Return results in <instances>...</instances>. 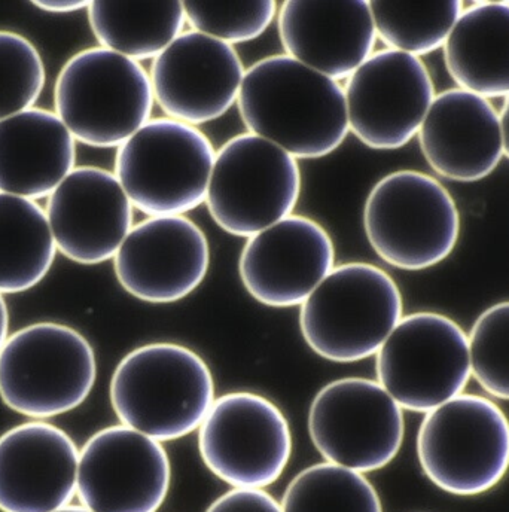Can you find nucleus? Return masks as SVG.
<instances>
[{
    "label": "nucleus",
    "mask_w": 509,
    "mask_h": 512,
    "mask_svg": "<svg viewBox=\"0 0 509 512\" xmlns=\"http://www.w3.org/2000/svg\"><path fill=\"white\" fill-rule=\"evenodd\" d=\"M237 106L248 133L297 160L328 157L350 133L343 85L286 54L246 70Z\"/></svg>",
    "instance_id": "nucleus-1"
},
{
    "label": "nucleus",
    "mask_w": 509,
    "mask_h": 512,
    "mask_svg": "<svg viewBox=\"0 0 509 512\" xmlns=\"http://www.w3.org/2000/svg\"><path fill=\"white\" fill-rule=\"evenodd\" d=\"M45 212L57 251L81 265L114 259L134 227L130 198L115 173L100 167H75Z\"/></svg>",
    "instance_id": "nucleus-18"
},
{
    "label": "nucleus",
    "mask_w": 509,
    "mask_h": 512,
    "mask_svg": "<svg viewBox=\"0 0 509 512\" xmlns=\"http://www.w3.org/2000/svg\"><path fill=\"white\" fill-rule=\"evenodd\" d=\"M54 512H93L88 510V508L85 507H70V505H67V507L62 508V510H57Z\"/></svg>",
    "instance_id": "nucleus-35"
},
{
    "label": "nucleus",
    "mask_w": 509,
    "mask_h": 512,
    "mask_svg": "<svg viewBox=\"0 0 509 512\" xmlns=\"http://www.w3.org/2000/svg\"><path fill=\"white\" fill-rule=\"evenodd\" d=\"M277 30L286 56L341 82L374 54L370 2H300L279 6Z\"/></svg>",
    "instance_id": "nucleus-20"
},
{
    "label": "nucleus",
    "mask_w": 509,
    "mask_h": 512,
    "mask_svg": "<svg viewBox=\"0 0 509 512\" xmlns=\"http://www.w3.org/2000/svg\"><path fill=\"white\" fill-rule=\"evenodd\" d=\"M402 295L395 280L373 264L347 262L301 304L300 328L310 349L338 364L377 355L399 320Z\"/></svg>",
    "instance_id": "nucleus-3"
},
{
    "label": "nucleus",
    "mask_w": 509,
    "mask_h": 512,
    "mask_svg": "<svg viewBox=\"0 0 509 512\" xmlns=\"http://www.w3.org/2000/svg\"><path fill=\"white\" fill-rule=\"evenodd\" d=\"M215 402L206 362L188 347L154 343L134 349L115 368L111 404L127 428L158 443L200 428Z\"/></svg>",
    "instance_id": "nucleus-2"
},
{
    "label": "nucleus",
    "mask_w": 509,
    "mask_h": 512,
    "mask_svg": "<svg viewBox=\"0 0 509 512\" xmlns=\"http://www.w3.org/2000/svg\"><path fill=\"white\" fill-rule=\"evenodd\" d=\"M364 230L386 264L420 271L441 264L454 251L460 215L440 181L417 170H396L368 194Z\"/></svg>",
    "instance_id": "nucleus-7"
},
{
    "label": "nucleus",
    "mask_w": 509,
    "mask_h": 512,
    "mask_svg": "<svg viewBox=\"0 0 509 512\" xmlns=\"http://www.w3.org/2000/svg\"><path fill=\"white\" fill-rule=\"evenodd\" d=\"M206 512H283L282 505L262 489H233L216 499Z\"/></svg>",
    "instance_id": "nucleus-31"
},
{
    "label": "nucleus",
    "mask_w": 509,
    "mask_h": 512,
    "mask_svg": "<svg viewBox=\"0 0 509 512\" xmlns=\"http://www.w3.org/2000/svg\"><path fill=\"white\" fill-rule=\"evenodd\" d=\"M502 139H504V155L509 158V96L505 99L501 111Z\"/></svg>",
    "instance_id": "nucleus-34"
},
{
    "label": "nucleus",
    "mask_w": 509,
    "mask_h": 512,
    "mask_svg": "<svg viewBox=\"0 0 509 512\" xmlns=\"http://www.w3.org/2000/svg\"><path fill=\"white\" fill-rule=\"evenodd\" d=\"M283 512H383L373 484L361 474L334 463H318L289 483Z\"/></svg>",
    "instance_id": "nucleus-27"
},
{
    "label": "nucleus",
    "mask_w": 509,
    "mask_h": 512,
    "mask_svg": "<svg viewBox=\"0 0 509 512\" xmlns=\"http://www.w3.org/2000/svg\"><path fill=\"white\" fill-rule=\"evenodd\" d=\"M215 157L200 128L151 118L118 148L114 173L148 218L184 216L206 203Z\"/></svg>",
    "instance_id": "nucleus-6"
},
{
    "label": "nucleus",
    "mask_w": 509,
    "mask_h": 512,
    "mask_svg": "<svg viewBox=\"0 0 509 512\" xmlns=\"http://www.w3.org/2000/svg\"><path fill=\"white\" fill-rule=\"evenodd\" d=\"M377 39L389 50L414 57L428 56L444 48L462 15L459 0L451 2H370Z\"/></svg>",
    "instance_id": "nucleus-26"
},
{
    "label": "nucleus",
    "mask_w": 509,
    "mask_h": 512,
    "mask_svg": "<svg viewBox=\"0 0 509 512\" xmlns=\"http://www.w3.org/2000/svg\"><path fill=\"white\" fill-rule=\"evenodd\" d=\"M76 140L56 112L32 108L0 121V192L41 200L75 169Z\"/></svg>",
    "instance_id": "nucleus-22"
},
{
    "label": "nucleus",
    "mask_w": 509,
    "mask_h": 512,
    "mask_svg": "<svg viewBox=\"0 0 509 512\" xmlns=\"http://www.w3.org/2000/svg\"><path fill=\"white\" fill-rule=\"evenodd\" d=\"M57 252L47 212L36 201L0 192V294L38 286Z\"/></svg>",
    "instance_id": "nucleus-25"
},
{
    "label": "nucleus",
    "mask_w": 509,
    "mask_h": 512,
    "mask_svg": "<svg viewBox=\"0 0 509 512\" xmlns=\"http://www.w3.org/2000/svg\"><path fill=\"white\" fill-rule=\"evenodd\" d=\"M9 331V310L6 306L3 295L0 294V350H2L3 344L8 340Z\"/></svg>",
    "instance_id": "nucleus-33"
},
{
    "label": "nucleus",
    "mask_w": 509,
    "mask_h": 512,
    "mask_svg": "<svg viewBox=\"0 0 509 512\" xmlns=\"http://www.w3.org/2000/svg\"><path fill=\"white\" fill-rule=\"evenodd\" d=\"M187 26L225 44H245L264 35L279 12L274 0L184 2Z\"/></svg>",
    "instance_id": "nucleus-29"
},
{
    "label": "nucleus",
    "mask_w": 509,
    "mask_h": 512,
    "mask_svg": "<svg viewBox=\"0 0 509 512\" xmlns=\"http://www.w3.org/2000/svg\"><path fill=\"white\" fill-rule=\"evenodd\" d=\"M45 78L38 48L23 35L0 30V121L35 108Z\"/></svg>",
    "instance_id": "nucleus-28"
},
{
    "label": "nucleus",
    "mask_w": 509,
    "mask_h": 512,
    "mask_svg": "<svg viewBox=\"0 0 509 512\" xmlns=\"http://www.w3.org/2000/svg\"><path fill=\"white\" fill-rule=\"evenodd\" d=\"M417 137L431 169L448 181H483L504 158L501 115L462 88L435 96Z\"/></svg>",
    "instance_id": "nucleus-21"
},
{
    "label": "nucleus",
    "mask_w": 509,
    "mask_h": 512,
    "mask_svg": "<svg viewBox=\"0 0 509 512\" xmlns=\"http://www.w3.org/2000/svg\"><path fill=\"white\" fill-rule=\"evenodd\" d=\"M343 88L350 133L377 151L408 145L437 96L426 64L389 48L374 51Z\"/></svg>",
    "instance_id": "nucleus-13"
},
{
    "label": "nucleus",
    "mask_w": 509,
    "mask_h": 512,
    "mask_svg": "<svg viewBox=\"0 0 509 512\" xmlns=\"http://www.w3.org/2000/svg\"><path fill=\"white\" fill-rule=\"evenodd\" d=\"M468 340L472 376L490 396L509 401V301L484 310Z\"/></svg>",
    "instance_id": "nucleus-30"
},
{
    "label": "nucleus",
    "mask_w": 509,
    "mask_h": 512,
    "mask_svg": "<svg viewBox=\"0 0 509 512\" xmlns=\"http://www.w3.org/2000/svg\"><path fill=\"white\" fill-rule=\"evenodd\" d=\"M154 105L145 67L102 47L70 57L54 87L57 117L93 148H120L151 120Z\"/></svg>",
    "instance_id": "nucleus-4"
},
{
    "label": "nucleus",
    "mask_w": 509,
    "mask_h": 512,
    "mask_svg": "<svg viewBox=\"0 0 509 512\" xmlns=\"http://www.w3.org/2000/svg\"><path fill=\"white\" fill-rule=\"evenodd\" d=\"M198 448L209 471L234 489H264L288 466L291 428L264 396L227 393L215 399L198 428Z\"/></svg>",
    "instance_id": "nucleus-11"
},
{
    "label": "nucleus",
    "mask_w": 509,
    "mask_h": 512,
    "mask_svg": "<svg viewBox=\"0 0 509 512\" xmlns=\"http://www.w3.org/2000/svg\"><path fill=\"white\" fill-rule=\"evenodd\" d=\"M328 231L307 216L291 215L248 239L240 279L258 303L274 309L301 306L335 267Z\"/></svg>",
    "instance_id": "nucleus-17"
},
{
    "label": "nucleus",
    "mask_w": 509,
    "mask_h": 512,
    "mask_svg": "<svg viewBox=\"0 0 509 512\" xmlns=\"http://www.w3.org/2000/svg\"><path fill=\"white\" fill-rule=\"evenodd\" d=\"M245 72L233 45L185 30L152 62L149 78L164 115L198 127L237 105Z\"/></svg>",
    "instance_id": "nucleus-15"
},
{
    "label": "nucleus",
    "mask_w": 509,
    "mask_h": 512,
    "mask_svg": "<svg viewBox=\"0 0 509 512\" xmlns=\"http://www.w3.org/2000/svg\"><path fill=\"white\" fill-rule=\"evenodd\" d=\"M79 451L47 422H29L0 437V511L54 512L72 502Z\"/></svg>",
    "instance_id": "nucleus-19"
},
{
    "label": "nucleus",
    "mask_w": 509,
    "mask_h": 512,
    "mask_svg": "<svg viewBox=\"0 0 509 512\" xmlns=\"http://www.w3.org/2000/svg\"><path fill=\"white\" fill-rule=\"evenodd\" d=\"M210 246L187 216H155L131 228L114 258L124 291L151 304L178 303L206 279Z\"/></svg>",
    "instance_id": "nucleus-16"
},
{
    "label": "nucleus",
    "mask_w": 509,
    "mask_h": 512,
    "mask_svg": "<svg viewBox=\"0 0 509 512\" xmlns=\"http://www.w3.org/2000/svg\"><path fill=\"white\" fill-rule=\"evenodd\" d=\"M309 432L326 462L365 474L389 465L401 450L404 414L379 382L350 377L319 390Z\"/></svg>",
    "instance_id": "nucleus-12"
},
{
    "label": "nucleus",
    "mask_w": 509,
    "mask_h": 512,
    "mask_svg": "<svg viewBox=\"0 0 509 512\" xmlns=\"http://www.w3.org/2000/svg\"><path fill=\"white\" fill-rule=\"evenodd\" d=\"M426 477L444 492L477 496L509 469V419L492 399L462 395L426 413L417 434Z\"/></svg>",
    "instance_id": "nucleus-8"
},
{
    "label": "nucleus",
    "mask_w": 509,
    "mask_h": 512,
    "mask_svg": "<svg viewBox=\"0 0 509 512\" xmlns=\"http://www.w3.org/2000/svg\"><path fill=\"white\" fill-rule=\"evenodd\" d=\"M172 465L158 441L127 426L96 432L79 451L78 493L93 512H157L169 495Z\"/></svg>",
    "instance_id": "nucleus-14"
},
{
    "label": "nucleus",
    "mask_w": 509,
    "mask_h": 512,
    "mask_svg": "<svg viewBox=\"0 0 509 512\" xmlns=\"http://www.w3.org/2000/svg\"><path fill=\"white\" fill-rule=\"evenodd\" d=\"M88 21L100 47L134 62H154L185 32L184 2H90Z\"/></svg>",
    "instance_id": "nucleus-24"
},
{
    "label": "nucleus",
    "mask_w": 509,
    "mask_h": 512,
    "mask_svg": "<svg viewBox=\"0 0 509 512\" xmlns=\"http://www.w3.org/2000/svg\"><path fill=\"white\" fill-rule=\"evenodd\" d=\"M457 88L484 99L509 96V2H477L463 9L444 45Z\"/></svg>",
    "instance_id": "nucleus-23"
},
{
    "label": "nucleus",
    "mask_w": 509,
    "mask_h": 512,
    "mask_svg": "<svg viewBox=\"0 0 509 512\" xmlns=\"http://www.w3.org/2000/svg\"><path fill=\"white\" fill-rule=\"evenodd\" d=\"M36 8L41 11L51 12V14H72V12L88 9L90 2H69V0H50V2H33Z\"/></svg>",
    "instance_id": "nucleus-32"
},
{
    "label": "nucleus",
    "mask_w": 509,
    "mask_h": 512,
    "mask_svg": "<svg viewBox=\"0 0 509 512\" xmlns=\"http://www.w3.org/2000/svg\"><path fill=\"white\" fill-rule=\"evenodd\" d=\"M301 188L297 158L262 137L242 133L216 151L206 206L225 233L251 239L294 215Z\"/></svg>",
    "instance_id": "nucleus-9"
},
{
    "label": "nucleus",
    "mask_w": 509,
    "mask_h": 512,
    "mask_svg": "<svg viewBox=\"0 0 509 512\" xmlns=\"http://www.w3.org/2000/svg\"><path fill=\"white\" fill-rule=\"evenodd\" d=\"M376 371L402 410L429 413L462 395L471 379L468 335L440 313L404 316L377 352Z\"/></svg>",
    "instance_id": "nucleus-10"
},
{
    "label": "nucleus",
    "mask_w": 509,
    "mask_h": 512,
    "mask_svg": "<svg viewBox=\"0 0 509 512\" xmlns=\"http://www.w3.org/2000/svg\"><path fill=\"white\" fill-rule=\"evenodd\" d=\"M97 362L87 338L62 323H33L0 350V399L15 413L42 420L76 410L90 396Z\"/></svg>",
    "instance_id": "nucleus-5"
}]
</instances>
